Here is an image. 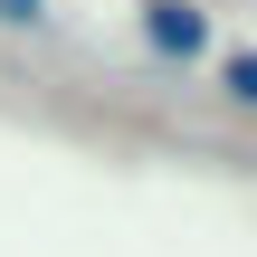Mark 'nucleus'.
<instances>
[{
	"label": "nucleus",
	"instance_id": "nucleus-3",
	"mask_svg": "<svg viewBox=\"0 0 257 257\" xmlns=\"http://www.w3.org/2000/svg\"><path fill=\"white\" fill-rule=\"evenodd\" d=\"M48 19V0H0V29H38Z\"/></svg>",
	"mask_w": 257,
	"mask_h": 257
},
{
	"label": "nucleus",
	"instance_id": "nucleus-1",
	"mask_svg": "<svg viewBox=\"0 0 257 257\" xmlns=\"http://www.w3.org/2000/svg\"><path fill=\"white\" fill-rule=\"evenodd\" d=\"M143 48H153V57H172V67H191V57L210 48L200 0H143Z\"/></svg>",
	"mask_w": 257,
	"mask_h": 257
},
{
	"label": "nucleus",
	"instance_id": "nucleus-2",
	"mask_svg": "<svg viewBox=\"0 0 257 257\" xmlns=\"http://www.w3.org/2000/svg\"><path fill=\"white\" fill-rule=\"evenodd\" d=\"M219 95L257 114V48H229V57H219Z\"/></svg>",
	"mask_w": 257,
	"mask_h": 257
}]
</instances>
